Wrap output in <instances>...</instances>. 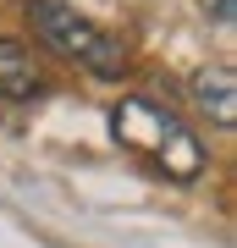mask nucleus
<instances>
[{
	"instance_id": "nucleus-1",
	"label": "nucleus",
	"mask_w": 237,
	"mask_h": 248,
	"mask_svg": "<svg viewBox=\"0 0 237 248\" xmlns=\"http://www.w3.org/2000/svg\"><path fill=\"white\" fill-rule=\"evenodd\" d=\"M111 138L122 143V149H132V155H143L149 166H160L171 182H193L204 171L199 138L188 133L171 110H160L155 99H143V94H132V99H122V105L111 110Z\"/></svg>"
},
{
	"instance_id": "nucleus-2",
	"label": "nucleus",
	"mask_w": 237,
	"mask_h": 248,
	"mask_svg": "<svg viewBox=\"0 0 237 248\" xmlns=\"http://www.w3.org/2000/svg\"><path fill=\"white\" fill-rule=\"evenodd\" d=\"M28 28L39 33V45H50L55 55L88 66L94 78H122V72H127L122 39H111L99 22L78 17V11L61 6V0H28Z\"/></svg>"
},
{
	"instance_id": "nucleus-3",
	"label": "nucleus",
	"mask_w": 237,
	"mask_h": 248,
	"mask_svg": "<svg viewBox=\"0 0 237 248\" xmlns=\"http://www.w3.org/2000/svg\"><path fill=\"white\" fill-rule=\"evenodd\" d=\"M44 94V66L22 39H0V99L22 105V99Z\"/></svg>"
},
{
	"instance_id": "nucleus-4",
	"label": "nucleus",
	"mask_w": 237,
	"mask_h": 248,
	"mask_svg": "<svg viewBox=\"0 0 237 248\" xmlns=\"http://www.w3.org/2000/svg\"><path fill=\"white\" fill-rule=\"evenodd\" d=\"M193 99L215 127H237V72L232 66H204L193 72Z\"/></svg>"
},
{
	"instance_id": "nucleus-5",
	"label": "nucleus",
	"mask_w": 237,
	"mask_h": 248,
	"mask_svg": "<svg viewBox=\"0 0 237 248\" xmlns=\"http://www.w3.org/2000/svg\"><path fill=\"white\" fill-rule=\"evenodd\" d=\"M215 28H232V17H237V0H215Z\"/></svg>"
}]
</instances>
